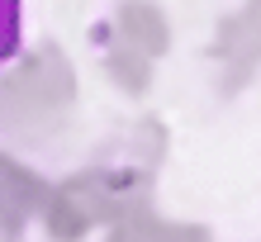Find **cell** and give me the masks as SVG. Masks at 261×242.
<instances>
[{"label": "cell", "instance_id": "obj_1", "mask_svg": "<svg viewBox=\"0 0 261 242\" xmlns=\"http://www.w3.org/2000/svg\"><path fill=\"white\" fill-rule=\"evenodd\" d=\"M14 38H19V5L14 0H0V57L14 48Z\"/></svg>", "mask_w": 261, "mask_h": 242}]
</instances>
